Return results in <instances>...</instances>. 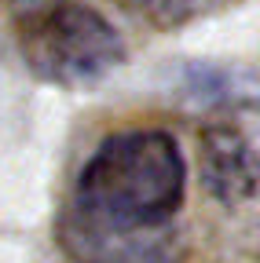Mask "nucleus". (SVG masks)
Listing matches in <instances>:
<instances>
[{"label":"nucleus","instance_id":"1","mask_svg":"<svg viewBox=\"0 0 260 263\" xmlns=\"http://www.w3.org/2000/svg\"><path fill=\"white\" fill-rule=\"evenodd\" d=\"M187 164L161 128L114 132L77 176L70 241L88 263H161L158 230L183 205Z\"/></svg>","mask_w":260,"mask_h":263},{"label":"nucleus","instance_id":"4","mask_svg":"<svg viewBox=\"0 0 260 263\" xmlns=\"http://www.w3.org/2000/svg\"><path fill=\"white\" fill-rule=\"evenodd\" d=\"M161 4H169V0H158V8H161Z\"/></svg>","mask_w":260,"mask_h":263},{"label":"nucleus","instance_id":"2","mask_svg":"<svg viewBox=\"0 0 260 263\" xmlns=\"http://www.w3.org/2000/svg\"><path fill=\"white\" fill-rule=\"evenodd\" d=\"M15 41L26 66L51 84H95L125 62L121 33L81 0H19Z\"/></svg>","mask_w":260,"mask_h":263},{"label":"nucleus","instance_id":"3","mask_svg":"<svg viewBox=\"0 0 260 263\" xmlns=\"http://www.w3.org/2000/svg\"><path fill=\"white\" fill-rule=\"evenodd\" d=\"M205 176L209 186L223 194L253 190V150L238 139V132H209L205 136Z\"/></svg>","mask_w":260,"mask_h":263}]
</instances>
